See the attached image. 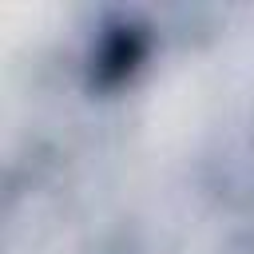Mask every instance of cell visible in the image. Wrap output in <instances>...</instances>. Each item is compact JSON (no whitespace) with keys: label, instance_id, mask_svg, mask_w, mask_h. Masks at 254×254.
Masks as SVG:
<instances>
[{"label":"cell","instance_id":"cell-1","mask_svg":"<svg viewBox=\"0 0 254 254\" xmlns=\"http://www.w3.org/2000/svg\"><path fill=\"white\" fill-rule=\"evenodd\" d=\"M135 56H139V48H135V36H115L107 48H103V75L107 79H115V75H123V71H131V64H135Z\"/></svg>","mask_w":254,"mask_h":254}]
</instances>
